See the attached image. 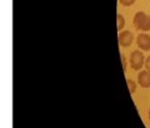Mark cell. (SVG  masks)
<instances>
[{
    "mask_svg": "<svg viewBox=\"0 0 150 128\" xmlns=\"http://www.w3.org/2000/svg\"><path fill=\"white\" fill-rule=\"evenodd\" d=\"M124 27H125V17L122 15H118L117 16V29H118V31H121Z\"/></svg>",
    "mask_w": 150,
    "mask_h": 128,
    "instance_id": "obj_6",
    "label": "cell"
},
{
    "mask_svg": "<svg viewBox=\"0 0 150 128\" xmlns=\"http://www.w3.org/2000/svg\"><path fill=\"white\" fill-rule=\"evenodd\" d=\"M148 115H149V121H150V108H149V114Z\"/></svg>",
    "mask_w": 150,
    "mask_h": 128,
    "instance_id": "obj_12",
    "label": "cell"
},
{
    "mask_svg": "<svg viewBox=\"0 0 150 128\" xmlns=\"http://www.w3.org/2000/svg\"><path fill=\"white\" fill-rule=\"evenodd\" d=\"M120 58H121V62H122V70H124V72H126V68H127V66H126V56H125L124 54H121Z\"/></svg>",
    "mask_w": 150,
    "mask_h": 128,
    "instance_id": "obj_10",
    "label": "cell"
},
{
    "mask_svg": "<svg viewBox=\"0 0 150 128\" xmlns=\"http://www.w3.org/2000/svg\"><path fill=\"white\" fill-rule=\"evenodd\" d=\"M130 63L134 71H141L145 63V56L142 50H133L130 55Z\"/></svg>",
    "mask_w": 150,
    "mask_h": 128,
    "instance_id": "obj_1",
    "label": "cell"
},
{
    "mask_svg": "<svg viewBox=\"0 0 150 128\" xmlns=\"http://www.w3.org/2000/svg\"><path fill=\"white\" fill-rule=\"evenodd\" d=\"M137 82H138V84L143 89H149L150 87V72L146 70L141 71L138 73V77H137Z\"/></svg>",
    "mask_w": 150,
    "mask_h": 128,
    "instance_id": "obj_4",
    "label": "cell"
},
{
    "mask_svg": "<svg viewBox=\"0 0 150 128\" xmlns=\"http://www.w3.org/2000/svg\"><path fill=\"white\" fill-rule=\"evenodd\" d=\"M119 3H120V5L127 7V6H132L136 3V0H119Z\"/></svg>",
    "mask_w": 150,
    "mask_h": 128,
    "instance_id": "obj_9",
    "label": "cell"
},
{
    "mask_svg": "<svg viewBox=\"0 0 150 128\" xmlns=\"http://www.w3.org/2000/svg\"><path fill=\"white\" fill-rule=\"evenodd\" d=\"M144 67H145V70H146V71H149V72H150V55H149V56L145 59Z\"/></svg>",
    "mask_w": 150,
    "mask_h": 128,
    "instance_id": "obj_11",
    "label": "cell"
},
{
    "mask_svg": "<svg viewBox=\"0 0 150 128\" xmlns=\"http://www.w3.org/2000/svg\"><path fill=\"white\" fill-rule=\"evenodd\" d=\"M137 46L142 50H150V35L148 32H141L137 36Z\"/></svg>",
    "mask_w": 150,
    "mask_h": 128,
    "instance_id": "obj_3",
    "label": "cell"
},
{
    "mask_svg": "<svg viewBox=\"0 0 150 128\" xmlns=\"http://www.w3.org/2000/svg\"><path fill=\"white\" fill-rule=\"evenodd\" d=\"M118 41L121 47H130L133 42V34L130 30H124L119 32Z\"/></svg>",
    "mask_w": 150,
    "mask_h": 128,
    "instance_id": "obj_2",
    "label": "cell"
},
{
    "mask_svg": "<svg viewBox=\"0 0 150 128\" xmlns=\"http://www.w3.org/2000/svg\"><path fill=\"white\" fill-rule=\"evenodd\" d=\"M141 31H143V32L150 31V16H149V15L146 16L145 20L143 22V25H142V28H141Z\"/></svg>",
    "mask_w": 150,
    "mask_h": 128,
    "instance_id": "obj_7",
    "label": "cell"
},
{
    "mask_svg": "<svg viewBox=\"0 0 150 128\" xmlns=\"http://www.w3.org/2000/svg\"><path fill=\"white\" fill-rule=\"evenodd\" d=\"M146 13L145 12H143V11H138L137 13L133 16V25H134V28L137 29V30H141V28H142V25H143V22L145 20V18H146Z\"/></svg>",
    "mask_w": 150,
    "mask_h": 128,
    "instance_id": "obj_5",
    "label": "cell"
},
{
    "mask_svg": "<svg viewBox=\"0 0 150 128\" xmlns=\"http://www.w3.org/2000/svg\"><path fill=\"white\" fill-rule=\"evenodd\" d=\"M126 84H127V87H129L130 92H131V94H134L136 87H137V84H136L132 79H127V80H126Z\"/></svg>",
    "mask_w": 150,
    "mask_h": 128,
    "instance_id": "obj_8",
    "label": "cell"
}]
</instances>
